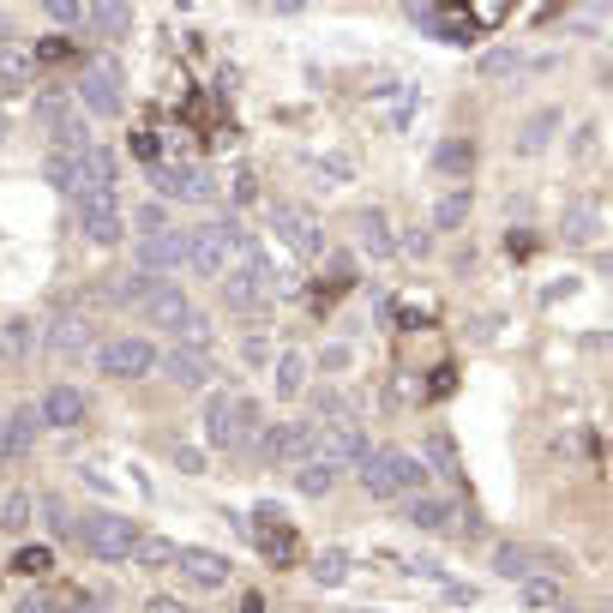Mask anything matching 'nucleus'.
I'll list each match as a JSON object with an SVG mask.
<instances>
[{"label": "nucleus", "instance_id": "1", "mask_svg": "<svg viewBox=\"0 0 613 613\" xmlns=\"http://www.w3.org/2000/svg\"><path fill=\"white\" fill-rule=\"evenodd\" d=\"M265 433V409L241 392H211L205 397V445L211 452H235L241 439H259Z\"/></svg>", "mask_w": 613, "mask_h": 613}, {"label": "nucleus", "instance_id": "2", "mask_svg": "<svg viewBox=\"0 0 613 613\" xmlns=\"http://www.w3.org/2000/svg\"><path fill=\"white\" fill-rule=\"evenodd\" d=\"M362 487L373 493V500H397V493L427 487V463L397 452V445H373V452L362 457Z\"/></svg>", "mask_w": 613, "mask_h": 613}, {"label": "nucleus", "instance_id": "3", "mask_svg": "<svg viewBox=\"0 0 613 613\" xmlns=\"http://www.w3.org/2000/svg\"><path fill=\"white\" fill-rule=\"evenodd\" d=\"M72 535L85 542V553L91 560H109V565H121V560H132V547H139V523L132 517H121V512H85L79 523H72Z\"/></svg>", "mask_w": 613, "mask_h": 613}, {"label": "nucleus", "instance_id": "4", "mask_svg": "<svg viewBox=\"0 0 613 613\" xmlns=\"http://www.w3.org/2000/svg\"><path fill=\"white\" fill-rule=\"evenodd\" d=\"M229 253H253L247 229H241V223H229V217H217V223H205V229L187 235V265H192L199 277H217Z\"/></svg>", "mask_w": 613, "mask_h": 613}, {"label": "nucleus", "instance_id": "5", "mask_svg": "<svg viewBox=\"0 0 613 613\" xmlns=\"http://www.w3.org/2000/svg\"><path fill=\"white\" fill-rule=\"evenodd\" d=\"M271 301H277V271L259 259V253H247V259L223 277V307L229 313H259Z\"/></svg>", "mask_w": 613, "mask_h": 613}, {"label": "nucleus", "instance_id": "6", "mask_svg": "<svg viewBox=\"0 0 613 613\" xmlns=\"http://www.w3.org/2000/svg\"><path fill=\"white\" fill-rule=\"evenodd\" d=\"M157 367V343L151 337H109L97 349V373L102 379H145Z\"/></svg>", "mask_w": 613, "mask_h": 613}, {"label": "nucleus", "instance_id": "7", "mask_svg": "<svg viewBox=\"0 0 613 613\" xmlns=\"http://www.w3.org/2000/svg\"><path fill=\"white\" fill-rule=\"evenodd\" d=\"M259 457L265 463H307V457H319V427L313 422H277V427H265L259 433Z\"/></svg>", "mask_w": 613, "mask_h": 613}, {"label": "nucleus", "instance_id": "8", "mask_svg": "<svg viewBox=\"0 0 613 613\" xmlns=\"http://www.w3.org/2000/svg\"><path fill=\"white\" fill-rule=\"evenodd\" d=\"M79 102L91 115H115L127 102V79H121V67L115 61H85L79 67Z\"/></svg>", "mask_w": 613, "mask_h": 613}, {"label": "nucleus", "instance_id": "9", "mask_svg": "<svg viewBox=\"0 0 613 613\" xmlns=\"http://www.w3.org/2000/svg\"><path fill=\"white\" fill-rule=\"evenodd\" d=\"M79 229L91 247H121L127 235V217H121V199L115 192H91V199H79Z\"/></svg>", "mask_w": 613, "mask_h": 613}, {"label": "nucleus", "instance_id": "10", "mask_svg": "<svg viewBox=\"0 0 613 613\" xmlns=\"http://www.w3.org/2000/svg\"><path fill=\"white\" fill-rule=\"evenodd\" d=\"M72 187H79V199H91V192H115V151L109 145H85V151H72Z\"/></svg>", "mask_w": 613, "mask_h": 613}, {"label": "nucleus", "instance_id": "11", "mask_svg": "<svg viewBox=\"0 0 613 613\" xmlns=\"http://www.w3.org/2000/svg\"><path fill=\"white\" fill-rule=\"evenodd\" d=\"M271 223H277V235H283V241H289V253H295V259H319V253H325V229H319V217H313V211L277 205V211H271Z\"/></svg>", "mask_w": 613, "mask_h": 613}, {"label": "nucleus", "instance_id": "12", "mask_svg": "<svg viewBox=\"0 0 613 613\" xmlns=\"http://www.w3.org/2000/svg\"><path fill=\"white\" fill-rule=\"evenodd\" d=\"M373 452V439H367V427H355V422H332L319 433V457L332 463V469H362V457Z\"/></svg>", "mask_w": 613, "mask_h": 613}, {"label": "nucleus", "instance_id": "13", "mask_svg": "<svg viewBox=\"0 0 613 613\" xmlns=\"http://www.w3.org/2000/svg\"><path fill=\"white\" fill-rule=\"evenodd\" d=\"M175 565H181V577L192 583V590H229V577H235V565L223 560L217 547H181Z\"/></svg>", "mask_w": 613, "mask_h": 613}, {"label": "nucleus", "instance_id": "14", "mask_svg": "<svg viewBox=\"0 0 613 613\" xmlns=\"http://www.w3.org/2000/svg\"><path fill=\"white\" fill-rule=\"evenodd\" d=\"M139 313H145V319L157 325V332H187V319H192V301H187V289H181V283H169V277H162L157 289H151V301H145Z\"/></svg>", "mask_w": 613, "mask_h": 613}, {"label": "nucleus", "instance_id": "15", "mask_svg": "<svg viewBox=\"0 0 613 613\" xmlns=\"http://www.w3.org/2000/svg\"><path fill=\"white\" fill-rule=\"evenodd\" d=\"M151 187L162 199H211V175L205 169H181V162H151Z\"/></svg>", "mask_w": 613, "mask_h": 613}, {"label": "nucleus", "instance_id": "16", "mask_svg": "<svg viewBox=\"0 0 613 613\" xmlns=\"http://www.w3.org/2000/svg\"><path fill=\"white\" fill-rule=\"evenodd\" d=\"M181 265H187V235L181 229L145 235V247H139V271L145 277H169V271H181Z\"/></svg>", "mask_w": 613, "mask_h": 613}, {"label": "nucleus", "instance_id": "17", "mask_svg": "<svg viewBox=\"0 0 613 613\" xmlns=\"http://www.w3.org/2000/svg\"><path fill=\"white\" fill-rule=\"evenodd\" d=\"M91 343H97V319H91V313H79V307L55 313V325H49V349L55 355H79V349H91Z\"/></svg>", "mask_w": 613, "mask_h": 613}, {"label": "nucleus", "instance_id": "18", "mask_svg": "<svg viewBox=\"0 0 613 613\" xmlns=\"http://www.w3.org/2000/svg\"><path fill=\"white\" fill-rule=\"evenodd\" d=\"M85 409H91V403H85V392H79V385H67V379L49 385V392H42V403H37L42 427H79Z\"/></svg>", "mask_w": 613, "mask_h": 613}, {"label": "nucleus", "instance_id": "19", "mask_svg": "<svg viewBox=\"0 0 613 613\" xmlns=\"http://www.w3.org/2000/svg\"><path fill=\"white\" fill-rule=\"evenodd\" d=\"M37 433H42L37 403H12V415L0 422V457H24L37 445Z\"/></svg>", "mask_w": 613, "mask_h": 613}, {"label": "nucleus", "instance_id": "20", "mask_svg": "<svg viewBox=\"0 0 613 613\" xmlns=\"http://www.w3.org/2000/svg\"><path fill=\"white\" fill-rule=\"evenodd\" d=\"M349 229H355V241H362V253H367V259H392V253H397L392 223H385V211H373V205H362V211H349Z\"/></svg>", "mask_w": 613, "mask_h": 613}, {"label": "nucleus", "instance_id": "21", "mask_svg": "<svg viewBox=\"0 0 613 613\" xmlns=\"http://www.w3.org/2000/svg\"><path fill=\"white\" fill-rule=\"evenodd\" d=\"M42 121H49V132H55V139L67 145V157H72V151H85V145H91V132H85L79 109H72L67 97H49V102H42Z\"/></svg>", "mask_w": 613, "mask_h": 613}, {"label": "nucleus", "instance_id": "22", "mask_svg": "<svg viewBox=\"0 0 613 613\" xmlns=\"http://www.w3.org/2000/svg\"><path fill=\"white\" fill-rule=\"evenodd\" d=\"M535 572H542V553H535L530 542H500V547H493V577L523 583V577H535Z\"/></svg>", "mask_w": 613, "mask_h": 613}, {"label": "nucleus", "instance_id": "23", "mask_svg": "<svg viewBox=\"0 0 613 613\" xmlns=\"http://www.w3.org/2000/svg\"><path fill=\"white\" fill-rule=\"evenodd\" d=\"M433 175H445V181H469L475 175V139H445L439 151H433Z\"/></svg>", "mask_w": 613, "mask_h": 613}, {"label": "nucleus", "instance_id": "24", "mask_svg": "<svg viewBox=\"0 0 613 613\" xmlns=\"http://www.w3.org/2000/svg\"><path fill=\"white\" fill-rule=\"evenodd\" d=\"M590 241H602V205L572 199V211H565V247H590Z\"/></svg>", "mask_w": 613, "mask_h": 613}, {"label": "nucleus", "instance_id": "25", "mask_svg": "<svg viewBox=\"0 0 613 613\" xmlns=\"http://www.w3.org/2000/svg\"><path fill=\"white\" fill-rule=\"evenodd\" d=\"M162 373H169L175 385H187V392H205V379H211V355L169 349V355H162Z\"/></svg>", "mask_w": 613, "mask_h": 613}, {"label": "nucleus", "instance_id": "26", "mask_svg": "<svg viewBox=\"0 0 613 613\" xmlns=\"http://www.w3.org/2000/svg\"><path fill=\"white\" fill-rule=\"evenodd\" d=\"M553 132H560V109H553V102H547V109H535L530 121L517 127V157H535V151H547V139H553Z\"/></svg>", "mask_w": 613, "mask_h": 613}, {"label": "nucleus", "instance_id": "27", "mask_svg": "<svg viewBox=\"0 0 613 613\" xmlns=\"http://www.w3.org/2000/svg\"><path fill=\"white\" fill-rule=\"evenodd\" d=\"M337 475L343 469H332L325 457H307V463H295V487L307 493V500H325V493H337Z\"/></svg>", "mask_w": 613, "mask_h": 613}, {"label": "nucleus", "instance_id": "28", "mask_svg": "<svg viewBox=\"0 0 613 613\" xmlns=\"http://www.w3.org/2000/svg\"><path fill=\"white\" fill-rule=\"evenodd\" d=\"M409 523L427 530V535H445L457 523V505L452 500H409Z\"/></svg>", "mask_w": 613, "mask_h": 613}, {"label": "nucleus", "instance_id": "29", "mask_svg": "<svg viewBox=\"0 0 613 613\" xmlns=\"http://www.w3.org/2000/svg\"><path fill=\"white\" fill-rule=\"evenodd\" d=\"M469 211H475V192H469V187H452L439 205H433V229L452 235V229H463V223H469Z\"/></svg>", "mask_w": 613, "mask_h": 613}, {"label": "nucleus", "instance_id": "30", "mask_svg": "<svg viewBox=\"0 0 613 613\" xmlns=\"http://www.w3.org/2000/svg\"><path fill=\"white\" fill-rule=\"evenodd\" d=\"M313 583H319V590H343V583H349V547H325L319 560H313Z\"/></svg>", "mask_w": 613, "mask_h": 613}, {"label": "nucleus", "instance_id": "31", "mask_svg": "<svg viewBox=\"0 0 613 613\" xmlns=\"http://www.w3.org/2000/svg\"><path fill=\"white\" fill-rule=\"evenodd\" d=\"M301 385H307V355L283 349L277 355V397H301Z\"/></svg>", "mask_w": 613, "mask_h": 613}, {"label": "nucleus", "instance_id": "32", "mask_svg": "<svg viewBox=\"0 0 613 613\" xmlns=\"http://www.w3.org/2000/svg\"><path fill=\"white\" fill-rule=\"evenodd\" d=\"M523 607H535V613H560V577H523Z\"/></svg>", "mask_w": 613, "mask_h": 613}, {"label": "nucleus", "instance_id": "33", "mask_svg": "<svg viewBox=\"0 0 613 613\" xmlns=\"http://www.w3.org/2000/svg\"><path fill=\"white\" fill-rule=\"evenodd\" d=\"M31 72H37V61H31V49H0V85H31Z\"/></svg>", "mask_w": 613, "mask_h": 613}, {"label": "nucleus", "instance_id": "34", "mask_svg": "<svg viewBox=\"0 0 613 613\" xmlns=\"http://www.w3.org/2000/svg\"><path fill=\"white\" fill-rule=\"evenodd\" d=\"M85 19H91V24H97L102 37H127L132 12H127V7H85Z\"/></svg>", "mask_w": 613, "mask_h": 613}, {"label": "nucleus", "instance_id": "35", "mask_svg": "<svg viewBox=\"0 0 613 613\" xmlns=\"http://www.w3.org/2000/svg\"><path fill=\"white\" fill-rule=\"evenodd\" d=\"M175 547L169 535H139V547H132V560H145V565H175Z\"/></svg>", "mask_w": 613, "mask_h": 613}, {"label": "nucleus", "instance_id": "36", "mask_svg": "<svg viewBox=\"0 0 613 613\" xmlns=\"http://www.w3.org/2000/svg\"><path fill=\"white\" fill-rule=\"evenodd\" d=\"M0 530H7V535H24V530H31V500H24V493H12V500L0 505Z\"/></svg>", "mask_w": 613, "mask_h": 613}, {"label": "nucleus", "instance_id": "37", "mask_svg": "<svg viewBox=\"0 0 613 613\" xmlns=\"http://www.w3.org/2000/svg\"><path fill=\"white\" fill-rule=\"evenodd\" d=\"M523 72V61L512 49H493V55H482V79H517Z\"/></svg>", "mask_w": 613, "mask_h": 613}, {"label": "nucleus", "instance_id": "38", "mask_svg": "<svg viewBox=\"0 0 613 613\" xmlns=\"http://www.w3.org/2000/svg\"><path fill=\"white\" fill-rule=\"evenodd\" d=\"M49 24H61V31H72V24H85V0H49Z\"/></svg>", "mask_w": 613, "mask_h": 613}, {"label": "nucleus", "instance_id": "39", "mask_svg": "<svg viewBox=\"0 0 613 613\" xmlns=\"http://www.w3.org/2000/svg\"><path fill=\"white\" fill-rule=\"evenodd\" d=\"M42 175H49V187H61L67 199H79V187H72V162H67V151L61 157H49L42 162Z\"/></svg>", "mask_w": 613, "mask_h": 613}, {"label": "nucleus", "instance_id": "40", "mask_svg": "<svg viewBox=\"0 0 613 613\" xmlns=\"http://www.w3.org/2000/svg\"><path fill=\"white\" fill-rule=\"evenodd\" d=\"M55 613H109L97 602V595H85V590H61V602H55Z\"/></svg>", "mask_w": 613, "mask_h": 613}, {"label": "nucleus", "instance_id": "41", "mask_svg": "<svg viewBox=\"0 0 613 613\" xmlns=\"http://www.w3.org/2000/svg\"><path fill=\"white\" fill-rule=\"evenodd\" d=\"M241 362H247V367H265V362H271V337H265V332H247V337H241Z\"/></svg>", "mask_w": 613, "mask_h": 613}, {"label": "nucleus", "instance_id": "42", "mask_svg": "<svg viewBox=\"0 0 613 613\" xmlns=\"http://www.w3.org/2000/svg\"><path fill=\"white\" fill-rule=\"evenodd\" d=\"M24 355H31V325L12 319L7 325V362H24Z\"/></svg>", "mask_w": 613, "mask_h": 613}, {"label": "nucleus", "instance_id": "43", "mask_svg": "<svg viewBox=\"0 0 613 613\" xmlns=\"http://www.w3.org/2000/svg\"><path fill=\"white\" fill-rule=\"evenodd\" d=\"M439 583H445V595H452L457 607H475V602H482V590H475V583H463V577H439Z\"/></svg>", "mask_w": 613, "mask_h": 613}, {"label": "nucleus", "instance_id": "44", "mask_svg": "<svg viewBox=\"0 0 613 613\" xmlns=\"http://www.w3.org/2000/svg\"><path fill=\"white\" fill-rule=\"evenodd\" d=\"M139 229H145V235H162V229H169V211H162L157 199H151V205H139Z\"/></svg>", "mask_w": 613, "mask_h": 613}, {"label": "nucleus", "instance_id": "45", "mask_svg": "<svg viewBox=\"0 0 613 613\" xmlns=\"http://www.w3.org/2000/svg\"><path fill=\"white\" fill-rule=\"evenodd\" d=\"M42 517H49V530H55V535H72V523H79L61 500H49V505H42Z\"/></svg>", "mask_w": 613, "mask_h": 613}, {"label": "nucleus", "instance_id": "46", "mask_svg": "<svg viewBox=\"0 0 613 613\" xmlns=\"http://www.w3.org/2000/svg\"><path fill=\"white\" fill-rule=\"evenodd\" d=\"M427 457H433V463H445V469H452V463H457V445L445 439V433H427Z\"/></svg>", "mask_w": 613, "mask_h": 613}, {"label": "nucleus", "instance_id": "47", "mask_svg": "<svg viewBox=\"0 0 613 613\" xmlns=\"http://www.w3.org/2000/svg\"><path fill=\"white\" fill-rule=\"evenodd\" d=\"M403 253H409V259H427V253H433V229H409V235H403Z\"/></svg>", "mask_w": 613, "mask_h": 613}, {"label": "nucleus", "instance_id": "48", "mask_svg": "<svg viewBox=\"0 0 613 613\" xmlns=\"http://www.w3.org/2000/svg\"><path fill=\"white\" fill-rule=\"evenodd\" d=\"M12 565H19V572H49V547H24Z\"/></svg>", "mask_w": 613, "mask_h": 613}, {"label": "nucleus", "instance_id": "49", "mask_svg": "<svg viewBox=\"0 0 613 613\" xmlns=\"http://www.w3.org/2000/svg\"><path fill=\"white\" fill-rule=\"evenodd\" d=\"M12 613H55V602L42 590H31V595H19V602H12Z\"/></svg>", "mask_w": 613, "mask_h": 613}, {"label": "nucleus", "instance_id": "50", "mask_svg": "<svg viewBox=\"0 0 613 613\" xmlns=\"http://www.w3.org/2000/svg\"><path fill=\"white\" fill-rule=\"evenodd\" d=\"M253 192H259V181H253V169H235V205H253Z\"/></svg>", "mask_w": 613, "mask_h": 613}, {"label": "nucleus", "instance_id": "51", "mask_svg": "<svg viewBox=\"0 0 613 613\" xmlns=\"http://www.w3.org/2000/svg\"><path fill=\"white\" fill-rule=\"evenodd\" d=\"M319 367H325V373H343V367H349V349H343V343H332V349L319 355Z\"/></svg>", "mask_w": 613, "mask_h": 613}, {"label": "nucleus", "instance_id": "52", "mask_svg": "<svg viewBox=\"0 0 613 613\" xmlns=\"http://www.w3.org/2000/svg\"><path fill=\"white\" fill-rule=\"evenodd\" d=\"M132 151H139V157H145V169H151V162H157V151H162V145L151 139V132H132Z\"/></svg>", "mask_w": 613, "mask_h": 613}, {"label": "nucleus", "instance_id": "53", "mask_svg": "<svg viewBox=\"0 0 613 613\" xmlns=\"http://www.w3.org/2000/svg\"><path fill=\"white\" fill-rule=\"evenodd\" d=\"M145 613H192V607L175 602V595H151V602H145Z\"/></svg>", "mask_w": 613, "mask_h": 613}, {"label": "nucleus", "instance_id": "54", "mask_svg": "<svg viewBox=\"0 0 613 613\" xmlns=\"http://www.w3.org/2000/svg\"><path fill=\"white\" fill-rule=\"evenodd\" d=\"M241 613H265V602H259V595H247V607Z\"/></svg>", "mask_w": 613, "mask_h": 613}, {"label": "nucleus", "instance_id": "55", "mask_svg": "<svg viewBox=\"0 0 613 613\" xmlns=\"http://www.w3.org/2000/svg\"><path fill=\"white\" fill-rule=\"evenodd\" d=\"M7 31H12V19H7V12H0V37H7Z\"/></svg>", "mask_w": 613, "mask_h": 613}, {"label": "nucleus", "instance_id": "56", "mask_svg": "<svg viewBox=\"0 0 613 613\" xmlns=\"http://www.w3.org/2000/svg\"><path fill=\"white\" fill-rule=\"evenodd\" d=\"M349 613H379V607H349Z\"/></svg>", "mask_w": 613, "mask_h": 613}, {"label": "nucleus", "instance_id": "57", "mask_svg": "<svg viewBox=\"0 0 613 613\" xmlns=\"http://www.w3.org/2000/svg\"><path fill=\"white\" fill-rule=\"evenodd\" d=\"M0 139H7V115H0Z\"/></svg>", "mask_w": 613, "mask_h": 613}]
</instances>
